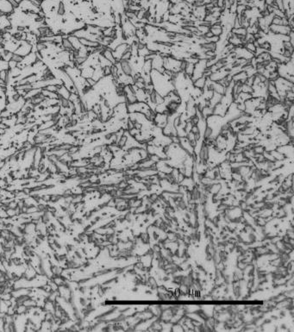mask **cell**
<instances>
[{
	"label": "cell",
	"mask_w": 294,
	"mask_h": 332,
	"mask_svg": "<svg viewBox=\"0 0 294 332\" xmlns=\"http://www.w3.org/2000/svg\"><path fill=\"white\" fill-rule=\"evenodd\" d=\"M194 67H195V64H192V63L187 62V65H186V67L185 69L184 73L186 75L192 77L193 74V72H194Z\"/></svg>",
	"instance_id": "obj_12"
},
{
	"label": "cell",
	"mask_w": 294,
	"mask_h": 332,
	"mask_svg": "<svg viewBox=\"0 0 294 332\" xmlns=\"http://www.w3.org/2000/svg\"><path fill=\"white\" fill-rule=\"evenodd\" d=\"M241 92H248V93H252L253 92V87L252 86H249L246 84H242L241 85Z\"/></svg>",
	"instance_id": "obj_19"
},
{
	"label": "cell",
	"mask_w": 294,
	"mask_h": 332,
	"mask_svg": "<svg viewBox=\"0 0 294 332\" xmlns=\"http://www.w3.org/2000/svg\"><path fill=\"white\" fill-rule=\"evenodd\" d=\"M44 99H45V98H44V97L42 96V94L40 92L38 94H36L35 96L32 97L31 98H30V103L34 105V106H37V105H41V104L43 102Z\"/></svg>",
	"instance_id": "obj_6"
},
{
	"label": "cell",
	"mask_w": 294,
	"mask_h": 332,
	"mask_svg": "<svg viewBox=\"0 0 294 332\" xmlns=\"http://www.w3.org/2000/svg\"><path fill=\"white\" fill-rule=\"evenodd\" d=\"M59 86H57V85H51V84H50V85H48V86L45 87V89L49 91V92H57Z\"/></svg>",
	"instance_id": "obj_20"
},
{
	"label": "cell",
	"mask_w": 294,
	"mask_h": 332,
	"mask_svg": "<svg viewBox=\"0 0 294 332\" xmlns=\"http://www.w3.org/2000/svg\"><path fill=\"white\" fill-rule=\"evenodd\" d=\"M205 81H206V78L202 76V77H200V78H198V79H196L195 80H193V86L194 87L204 89V87L205 86Z\"/></svg>",
	"instance_id": "obj_7"
},
{
	"label": "cell",
	"mask_w": 294,
	"mask_h": 332,
	"mask_svg": "<svg viewBox=\"0 0 294 332\" xmlns=\"http://www.w3.org/2000/svg\"><path fill=\"white\" fill-rule=\"evenodd\" d=\"M11 60L14 61H16L17 63H20V62H22V60H23V56L20 55V54H17V53H13Z\"/></svg>",
	"instance_id": "obj_17"
},
{
	"label": "cell",
	"mask_w": 294,
	"mask_h": 332,
	"mask_svg": "<svg viewBox=\"0 0 294 332\" xmlns=\"http://www.w3.org/2000/svg\"><path fill=\"white\" fill-rule=\"evenodd\" d=\"M32 46L33 45L29 43L27 41H21L18 48L16 49V51L14 53H17V54L23 57L26 56L27 54H29L32 51Z\"/></svg>",
	"instance_id": "obj_1"
},
{
	"label": "cell",
	"mask_w": 294,
	"mask_h": 332,
	"mask_svg": "<svg viewBox=\"0 0 294 332\" xmlns=\"http://www.w3.org/2000/svg\"><path fill=\"white\" fill-rule=\"evenodd\" d=\"M120 63V67H121V70L123 72L124 74L129 75V76H132V75L135 74V71H134V68H133V66L130 64V62L129 61H119Z\"/></svg>",
	"instance_id": "obj_2"
},
{
	"label": "cell",
	"mask_w": 294,
	"mask_h": 332,
	"mask_svg": "<svg viewBox=\"0 0 294 332\" xmlns=\"http://www.w3.org/2000/svg\"><path fill=\"white\" fill-rule=\"evenodd\" d=\"M67 38L70 41L71 44H72V46H73V48H74V50H79V48L82 47V45H81L80 42H79V39L78 37H76L75 35H68Z\"/></svg>",
	"instance_id": "obj_4"
},
{
	"label": "cell",
	"mask_w": 294,
	"mask_h": 332,
	"mask_svg": "<svg viewBox=\"0 0 294 332\" xmlns=\"http://www.w3.org/2000/svg\"><path fill=\"white\" fill-rule=\"evenodd\" d=\"M7 86V85H6V83H5L3 79H0V86Z\"/></svg>",
	"instance_id": "obj_25"
},
{
	"label": "cell",
	"mask_w": 294,
	"mask_h": 332,
	"mask_svg": "<svg viewBox=\"0 0 294 332\" xmlns=\"http://www.w3.org/2000/svg\"><path fill=\"white\" fill-rule=\"evenodd\" d=\"M131 57H132L131 52H130V51H126V52L124 53L123 55H122L120 61H129Z\"/></svg>",
	"instance_id": "obj_21"
},
{
	"label": "cell",
	"mask_w": 294,
	"mask_h": 332,
	"mask_svg": "<svg viewBox=\"0 0 294 332\" xmlns=\"http://www.w3.org/2000/svg\"><path fill=\"white\" fill-rule=\"evenodd\" d=\"M17 62L16 61H12V60H10V61H8V66H9V69H12V68H14V67H16L17 66Z\"/></svg>",
	"instance_id": "obj_23"
},
{
	"label": "cell",
	"mask_w": 294,
	"mask_h": 332,
	"mask_svg": "<svg viewBox=\"0 0 294 332\" xmlns=\"http://www.w3.org/2000/svg\"><path fill=\"white\" fill-rule=\"evenodd\" d=\"M213 135V130L211 129V127L207 126L205 128V130L204 131V136H205V139H208V138H211V136Z\"/></svg>",
	"instance_id": "obj_15"
},
{
	"label": "cell",
	"mask_w": 294,
	"mask_h": 332,
	"mask_svg": "<svg viewBox=\"0 0 294 332\" xmlns=\"http://www.w3.org/2000/svg\"><path fill=\"white\" fill-rule=\"evenodd\" d=\"M211 90L214 92L219 93L221 95H224L225 91H226V87H224V86H222L218 82H213L212 86H211Z\"/></svg>",
	"instance_id": "obj_5"
},
{
	"label": "cell",
	"mask_w": 294,
	"mask_h": 332,
	"mask_svg": "<svg viewBox=\"0 0 294 332\" xmlns=\"http://www.w3.org/2000/svg\"><path fill=\"white\" fill-rule=\"evenodd\" d=\"M57 93L60 96L63 97V98H68V97L70 95V91H69V89L66 87V86H64V85L62 84V85H61V86H59Z\"/></svg>",
	"instance_id": "obj_8"
},
{
	"label": "cell",
	"mask_w": 294,
	"mask_h": 332,
	"mask_svg": "<svg viewBox=\"0 0 294 332\" xmlns=\"http://www.w3.org/2000/svg\"><path fill=\"white\" fill-rule=\"evenodd\" d=\"M85 80H86V82H87L88 85H89L91 87L94 88L95 86H96L97 81L96 80H94L92 78H87V79H85Z\"/></svg>",
	"instance_id": "obj_22"
},
{
	"label": "cell",
	"mask_w": 294,
	"mask_h": 332,
	"mask_svg": "<svg viewBox=\"0 0 294 332\" xmlns=\"http://www.w3.org/2000/svg\"><path fill=\"white\" fill-rule=\"evenodd\" d=\"M41 93L42 94V96H43L45 98H54V99H58V98H59V94H58L57 92H49L48 90H46L45 88L42 89Z\"/></svg>",
	"instance_id": "obj_9"
},
{
	"label": "cell",
	"mask_w": 294,
	"mask_h": 332,
	"mask_svg": "<svg viewBox=\"0 0 294 332\" xmlns=\"http://www.w3.org/2000/svg\"><path fill=\"white\" fill-rule=\"evenodd\" d=\"M56 14H57V16H60V17L65 16V14H66V5L64 4V2L60 1V3L58 5Z\"/></svg>",
	"instance_id": "obj_10"
},
{
	"label": "cell",
	"mask_w": 294,
	"mask_h": 332,
	"mask_svg": "<svg viewBox=\"0 0 294 332\" xmlns=\"http://www.w3.org/2000/svg\"><path fill=\"white\" fill-rule=\"evenodd\" d=\"M100 54H102L103 56L105 57V59H107V60L110 61L111 64H113V65L117 62V60L115 59L113 54H112V50H111L110 48H108V47H106V48L103 50V52H102Z\"/></svg>",
	"instance_id": "obj_3"
},
{
	"label": "cell",
	"mask_w": 294,
	"mask_h": 332,
	"mask_svg": "<svg viewBox=\"0 0 294 332\" xmlns=\"http://www.w3.org/2000/svg\"><path fill=\"white\" fill-rule=\"evenodd\" d=\"M191 132L192 133H193V134H196V133H200L199 132V130H198V128L197 125H193V127H192V130H191Z\"/></svg>",
	"instance_id": "obj_24"
},
{
	"label": "cell",
	"mask_w": 294,
	"mask_h": 332,
	"mask_svg": "<svg viewBox=\"0 0 294 332\" xmlns=\"http://www.w3.org/2000/svg\"><path fill=\"white\" fill-rule=\"evenodd\" d=\"M164 103V97L155 91V105H160Z\"/></svg>",
	"instance_id": "obj_16"
},
{
	"label": "cell",
	"mask_w": 294,
	"mask_h": 332,
	"mask_svg": "<svg viewBox=\"0 0 294 332\" xmlns=\"http://www.w3.org/2000/svg\"><path fill=\"white\" fill-rule=\"evenodd\" d=\"M110 66H104V67L102 68L104 77H108V76H110V74H111Z\"/></svg>",
	"instance_id": "obj_18"
},
{
	"label": "cell",
	"mask_w": 294,
	"mask_h": 332,
	"mask_svg": "<svg viewBox=\"0 0 294 332\" xmlns=\"http://www.w3.org/2000/svg\"><path fill=\"white\" fill-rule=\"evenodd\" d=\"M35 46L37 52H42L45 49H47V45L44 43V42H40V41H38V42L35 43Z\"/></svg>",
	"instance_id": "obj_14"
},
{
	"label": "cell",
	"mask_w": 294,
	"mask_h": 332,
	"mask_svg": "<svg viewBox=\"0 0 294 332\" xmlns=\"http://www.w3.org/2000/svg\"><path fill=\"white\" fill-rule=\"evenodd\" d=\"M55 125V122L54 120H49V121H46V122H42L39 125V130H46V129H49V128H52Z\"/></svg>",
	"instance_id": "obj_11"
},
{
	"label": "cell",
	"mask_w": 294,
	"mask_h": 332,
	"mask_svg": "<svg viewBox=\"0 0 294 332\" xmlns=\"http://www.w3.org/2000/svg\"><path fill=\"white\" fill-rule=\"evenodd\" d=\"M11 115H12V113H11L7 108H5V109L2 110H0V118H1L2 120L9 118Z\"/></svg>",
	"instance_id": "obj_13"
}]
</instances>
